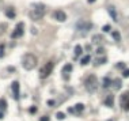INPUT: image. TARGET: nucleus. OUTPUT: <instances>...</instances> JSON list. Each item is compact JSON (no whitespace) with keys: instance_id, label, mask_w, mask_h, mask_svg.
I'll list each match as a JSON object with an SVG mask.
<instances>
[{"instance_id":"1","label":"nucleus","mask_w":129,"mask_h":121,"mask_svg":"<svg viewBox=\"0 0 129 121\" xmlns=\"http://www.w3.org/2000/svg\"><path fill=\"white\" fill-rule=\"evenodd\" d=\"M37 64H38V59H37L35 54L26 53L23 57H22V65H23V68L26 69V71L34 69V68L37 67Z\"/></svg>"},{"instance_id":"2","label":"nucleus","mask_w":129,"mask_h":121,"mask_svg":"<svg viewBox=\"0 0 129 121\" xmlns=\"http://www.w3.org/2000/svg\"><path fill=\"white\" fill-rule=\"evenodd\" d=\"M86 89H87L88 93H95L98 90V79L95 75H90V76L86 79Z\"/></svg>"},{"instance_id":"3","label":"nucleus","mask_w":129,"mask_h":121,"mask_svg":"<svg viewBox=\"0 0 129 121\" xmlns=\"http://www.w3.org/2000/svg\"><path fill=\"white\" fill-rule=\"evenodd\" d=\"M52 71H53V63L49 61V63H46V64L41 68L39 76H41V78H46V76H49V75L52 74Z\"/></svg>"},{"instance_id":"4","label":"nucleus","mask_w":129,"mask_h":121,"mask_svg":"<svg viewBox=\"0 0 129 121\" xmlns=\"http://www.w3.org/2000/svg\"><path fill=\"white\" fill-rule=\"evenodd\" d=\"M23 22H19V23L16 25V29H15V31L11 34L12 38H18V37H22L23 36Z\"/></svg>"},{"instance_id":"5","label":"nucleus","mask_w":129,"mask_h":121,"mask_svg":"<svg viewBox=\"0 0 129 121\" xmlns=\"http://www.w3.org/2000/svg\"><path fill=\"white\" fill-rule=\"evenodd\" d=\"M53 16H54V19H57L59 22H65L67 21V14H65L64 11H60V10H57V11L53 12Z\"/></svg>"},{"instance_id":"6","label":"nucleus","mask_w":129,"mask_h":121,"mask_svg":"<svg viewBox=\"0 0 129 121\" xmlns=\"http://www.w3.org/2000/svg\"><path fill=\"white\" fill-rule=\"evenodd\" d=\"M11 89H12V93H14V98L15 99H19V82H18V80L12 82Z\"/></svg>"},{"instance_id":"7","label":"nucleus","mask_w":129,"mask_h":121,"mask_svg":"<svg viewBox=\"0 0 129 121\" xmlns=\"http://www.w3.org/2000/svg\"><path fill=\"white\" fill-rule=\"evenodd\" d=\"M42 15H44V12H42V11L35 10V11H31V12H30V18L37 21V19H41V18H42Z\"/></svg>"},{"instance_id":"8","label":"nucleus","mask_w":129,"mask_h":121,"mask_svg":"<svg viewBox=\"0 0 129 121\" xmlns=\"http://www.w3.org/2000/svg\"><path fill=\"white\" fill-rule=\"evenodd\" d=\"M109 14H110V16H112L113 21L117 22V19H118V18H117V11H116V8H114L113 6L109 7Z\"/></svg>"},{"instance_id":"9","label":"nucleus","mask_w":129,"mask_h":121,"mask_svg":"<svg viewBox=\"0 0 129 121\" xmlns=\"http://www.w3.org/2000/svg\"><path fill=\"white\" fill-rule=\"evenodd\" d=\"M113 102H114V97H113V95H109V97L105 99V105H106V106H109V108L114 106V103H113Z\"/></svg>"},{"instance_id":"10","label":"nucleus","mask_w":129,"mask_h":121,"mask_svg":"<svg viewBox=\"0 0 129 121\" xmlns=\"http://www.w3.org/2000/svg\"><path fill=\"white\" fill-rule=\"evenodd\" d=\"M6 15H7V18H10V19H14L16 15H15V10L14 8H7L6 10Z\"/></svg>"},{"instance_id":"11","label":"nucleus","mask_w":129,"mask_h":121,"mask_svg":"<svg viewBox=\"0 0 129 121\" xmlns=\"http://www.w3.org/2000/svg\"><path fill=\"white\" fill-rule=\"evenodd\" d=\"M112 86L114 87L116 90H118V89H121V86H122V82H121L120 79H116L114 82H112Z\"/></svg>"},{"instance_id":"12","label":"nucleus","mask_w":129,"mask_h":121,"mask_svg":"<svg viewBox=\"0 0 129 121\" xmlns=\"http://www.w3.org/2000/svg\"><path fill=\"white\" fill-rule=\"evenodd\" d=\"M102 86L105 87V89H107V87H110L112 86V80L109 79V78H105L103 79V83H102Z\"/></svg>"},{"instance_id":"13","label":"nucleus","mask_w":129,"mask_h":121,"mask_svg":"<svg viewBox=\"0 0 129 121\" xmlns=\"http://www.w3.org/2000/svg\"><path fill=\"white\" fill-rule=\"evenodd\" d=\"M90 61H91V57H90V56H88V54H87V56H86V57H83V59H82V61H80V64H82V65H86V64H90Z\"/></svg>"},{"instance_id":"14","label":"nucleus","mask_w":129,"mask_h":121,"mask_svg":"<svg viewBox=\"0 0 129 121\" xmlns=\"http://www.w3.org/2000/svg\"><path fill=\"white\" fill-rule=\"evenodd\" d=\"M82 46H80V45H76V46H75V56H80V54H82Z\"/></svg>"},{"instance_id":"15","label":"nucleus","mask_w":129,"mask_h":121,"mask_svg":"<svg viewBox=\"0 0 129 121\" xmlns=\"http://www.w3.org/2000/svg\"><path fill=\"white\" fill-rule=\"evenodd\" d=\"M112 36H113V38H114L116 41H120V40H121V34H120L118 31H113Z\"/></svg>"},{"instance_id":"16","label":"nucleus","mask_w":129,"mask_h":121,"mask_svg":"<svg viewBox=\"0 0 129 121\" xmlns=\"http://www.w3.org/2000/svg\"><path fill=\"white\" fill-rule=\"evenodd\" d=\"M34 8L38 10V11H42V12L45 11V6L44 4H34Z\"/></svg>"},{"instance_id":"17","label":"nucleus","mask_w":129,"mask_h":121,"mask_svg":"<svg viewBox=\"0 0 129 121\" xmlns=\"http://www.w3.org/2000/svg\"><path fill=\"white\" fill-rule=\"evenodd\" d=\"M6 108H7L6 99H4V98H1V99H0V109H1V110H4Z\"/></svg>"},{"instance_id":"18","label":"nucleus","mask_w":129,"mask_h":121,"mask_svg":"<svg viewBox=\"0 0 129 121\" xmlns=\"http://www.w3.org/2000/svg\"><path fill=\"white\" fill-rule=\"evenodd\" d=\"M75 109H76L77 112H83V110H84V105H83V103H76Z\"/></svg>"},{"instance_id":"19","label":"nucleus","mask_w":129,"mask_h":121,"mask_svg":"<svg viewBox=\"0 0 129 121\" xmlns=\"http://www.w3.org/2000/svg\"><path fill=\"white\" fill-rule=\"evenodd\" d=\"M101 41H102V36H94V37H92V42H94V44L101 42Z\"/></svg>"},{"instance_id":"20","label":"nucleus","mask_w":129,"mask_h":121,"mask_svg":"<svg viewBox=\"0 0 129 121\" xmlns=\"http://www.w3.org/2000/svg\"><path fill=\"white\" fill-rule=\"evenodd\" d=\"M63 71H65V72H71V71H72V65H71V64H65V65H64V68H63Z\"/></svg>"},{"instance_id":"21","label":"nucleus","mask_w":129,"mask_h":121,"mask_svg":"<svg viewBox=\"0 0 129 121\" xmlns=\"http://www.w3.org/2000/svg\"><path fill=\"white\" fill-rule=\"evenodd\" d=\"M56 117H57V120H64V118H65V114H64L63 112H59V113L56 114Z\"/></svg>"},{"instance_id":"22","label":"nucleus","mask_w":129,"mask_h":121,"mask_svg":"<svg viewBox=\"0 0 129 121\" xmlns=\"http://www.w3.org/2000/svg\"><path fill=\"white\" fill-rule=\"evenodd\" d=\"M122 76H124V78H129V68H125V69H124Z\"/></svg>"},{"instance_id":"23","label":"nucleus","mask_w":129,"mask_h":121,"mask_svg":"<svg viewBox=\"0 0 129 121\" xmlns=\"http://www.w3.org/2000/svg\"><path fill=\"white\" fill-rule=\"evenodd\" d=\"M102 30L103 31H110V30H112V26H110V25H105V26L102 27Z\"/></svg>"},{"instance_id":"24","label":"nucleus","mask_w":129,"mask_h":121,"mask_svg":"<svg viewBox=\"0 0 129 121\" xmlns=\"http://www.w3.org/2000/svg\"><path fill=\"white\" fill-rule=\"evenodd\" d=\"M3 56H4V45L0 44V57H3Z\"/></svg>"},{"instance_id":"25","label":"nucleus","mask_w":129,"mask_h":121,"mask_svg":"<svg viewBox=\"0 0 129 121\" xmlns=\"http://www.w3.org/2000/svg\"><path fill=\"white\" fill-rule=\"evenodd\" d=\"M99 61H97V65L98 64H103V63H106V57H101V59H98Z\"/></svg>"},{"instance_id":"26","label":"nucleus","mask_w":129,"mask_h":121,"mask_svg":"<svg viewBox=\"0 0 129 121\" xmlns=\"http://www.w3.org/2000/svg\"><path fill=\"white\" fill-rule=\"evenodd\" d=\"M105 53V49H103V48H98L97 49V54H103Z\"/></svg>"},{"instance_id":"27","label":"nucleus","mask_w":129,"mask_h":121,"mask_svg":"<svg viewBox=\"0 0 129 121\" xmlns=\"http://www.w3.org/2000/svg\"><path fill=\"white\" fill-rule=\"evenodd\" d=\"M128 98H129V93H126V94L122 95V101H124V102H126V101H128Z\"/></svg>"},{"instance_id":"28","label":"nucleus","mask_w":129,"mask_h":121,"mask_svg":"<svg viewBox=\"0 0 129 121\" xmlns=\"http://www.w3.org/2000/svg\"><path fill=\"white\" fill-rule=\"evenodd\" d=\"M117 68H121V69H125V64H124V63H118V64H117Z\"/></svg>"},{"instance_id":"29","label":"nucleus","mask_w":129,"mask_h":121,"mask_svg":"<svg viewBox=\"0 0 129 121\" xmlns=\"http://www.w3.org/2000/svg\"><path fill=\"white\" fill-rule=\"evenodd\" d=\"M48 105H49V106H54V105H56V102H54L53 99H49V101H48Z\"/></svg>"},{"instance_id":"30","label":"nucleus","mask_w":129,"mask_h":121,"mask_svg":"<svg viewBox=\"0 0 129 121\" xmlns=\"http://www.w3.org/2000/svg\"><path fill=\"white\" fill-rule=\"evenodd\" d=\"M29 112H30V113H35V112H37V106H31V108L29 109Z\"/></svg>"},{"instance_id":"31","label":"nucleus","mask_w":129,"mask_h":121,"mask_svg":"<svg viewBox=\"0 0 129 121\" xmlns=\"http://www.w3.org/2000/svg\"><path fill=\"white\" fill-rule=\"evenodd\" d=\"M39 121H50V118L48 117V116H44V117L39 118Z\"/></svg>"},{"instance_id":"32","label":"nucleus","mask_w":129,"mask_h":121,"mask_svg":"<svg viewBox=\"0 0 129 121\" xmlns=\"http://www.w3.org/2000/svg\"><path fill=\"white\" fill-rule=\"evenodd\" d=\"M125 110H129V98H128V101L125 102Z\"/></svg>"},{"instance_id":"33","label":"nucleus","mask_w":129,"mask_h":121,"mask_svg":"<svg viewBox=\"0 0 129 121\" xmlns=\"http://www.w3.org/2000/svg\"><path fill=\"white\" fill-rule=\"evenodd\" d=\"M86 50H87V52H90V50H91V45H86Z\"/></svg>"},{"instance_id":"34","label":"nucleus","mask_w":129,"mask_h":121,"mask_svg":"<svg viewBox=\"0 0 129 121\" xmlns=\"http://www.w3.org/2000/svg\"><path fill=\"white\" fill-rule=\"evenodd\" d=\"M8 71H11V72H14V71H15V68H14V67H8Z\"/></svg>"},{"instance_id":"35","label":"nucleus","mask_w":129,"mask_h":121,"mask_svg":"<svg viewBox=\"0 0 129 121\" xmlns=\"http://www.w3.org/2000/svg\"><path fill=\"white\" fill-rule=\"evenodd\" d=\"M4 117V114H3V112H0V120H1V118Z\"/></svg>"},{"instance_id":"36","label":"nucleus","mask_w":129,"mask_h":121,"mask_svg":"<svg viewBox=\"0 0 129 121\" xmlns=\"http://www.w3.org/2000/svg\"><path fill=\"white\" fill-rule=\"evenodd\" d=\"M95 0H88V3H94Z\"/></svg>"},{"instance_id":"37","label":"nucleus","mask_w":129,"mask_h":121,"mask_svg":"<svg viewBox=\"0 0 129 121\" xmlns=\"http://www.w3.org/2000/svg\"><path fill=\"white\" fill-rule=\"evenodd\" d=\"M109 121H113V120H109Z\"/></svg>"}]
</instances>
